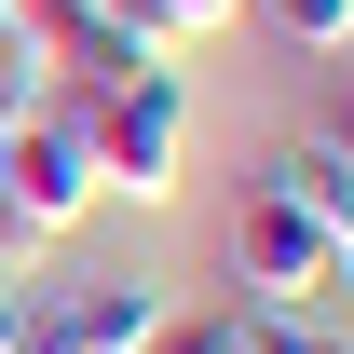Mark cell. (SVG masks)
Returning <instances> with one entry per match:
<instances>
[{
	"label": "cell",
	"mask_w": 354,
	"mask_h": 354,
	"mask_svg": "<svg viewBox=\"0 0 354 354\" xmlns=\"http://www.w3.org/2000/svg\"><path fill=\"white\" fill-rule=\"evenodd\" d=\"M82 218H95V136H82L68 95H41L28 123L0 136V245H14V272L41 245H68Z\"/></svg>",
	"instance_id": "6da1fadb"
},
{
	"label": "cell",
	"mask_w": 354,
	"mask_h": 354,
	"mask_svg": "<svg viewBox=\"0 0 354 354\" xmlns=\"http://www.w3.org/2000/svg\"><path fill=\"white\" fill-rule=\"evenodd\" d=\"M82 136H95V191H123V205L164 218V205H177V164H191V82H177V68H136L123 95L82 109Z\"/></svg>",
	"instance_id": "7a4b0ae2"
},
{
	"label": "cell",
	"mask_w": 354,
	"mask_h": 354,
	"mask_svg": "<svg viewBox=\"0 0 354 354\" xmlns=\"http://www.w3.org/2000/svg\"><path fill=\"white\" fill-rule=\"evenodd\" d=\"M232 286H245L259 313H313L327 286H341V232L313 218V205H286V191L245 177V205H232Z\"/></svg>",
	"instance_id": "3957f363"
},
{
	"label": "cell",
	"mask_w": 354,
	"mask_h": 354,
	"mask_svg": "<svg viewBox=\"0 0 354 354\" xmlns=\"http://www.w3.org/2000/svg\"><path fill=\"white\" fill-rule=\"evenodd\" d=\"M164 272H82L68 300H41V341L55 354H150L164 341Z\"/></svg>",
	"instance_id": "277c9868"
},
{
	"label": "cell",
	"mask_w": 354,
	"mask_h": 354,
	"mask_svg": "<svg viewBox=\"0 0 354 354\" xmlns=\"http://www.w3.org/2000/svg\"><path fill=\"white\" fill-rule=\"evenodd\" d=\"M259 191L313 205V218L354 245V150H341V136H272V150H259Z\"/></svg>",
	"instance_id": "5b68a950"
},
{
	"label": "cell",
	"mask_w": 354,
	"mask_h": 354,
	"mask_svg": "<svg viewBox=\"0 0 354 354\" xmlns=\"http://www.w3.org/2000/svg\"><path fill=\"white\" fill-rule=\"evenodd\" d=\"M245 14H272L300 55H354V0H245Z\"/></svg>",
	"instance_id": "8992f818"
},
{
	"label": "cell",
	"mask_w": 354,
	"mask_h": 354,
	"mask_svg": "<svg viewBox=\"0 0 354 354\" xmlns=\"http://www.w3.org/2000/svg\"><path fill=\"white\" fill-rule=\"evenodd\" d=\"M68 14H95L109 41H136V55H164V68H177V28H164V0H68Z\"/></svg>",
	"instance_id": "52a82bcc"
},
{
	"label": "cell",
	"mask_w": 354,
	"mask_h": 354,
	"mask_svg": "<svg viewBox=\"0 0 354 354\" xmlns=\"http://www.w3.org/2000/svg\"><path fill=\"white\" fill-rule=\"evenodd\" d=\"M41 341V286H28V272H0V354H28Z\"/></svg>",
	"instance_id": "ba28073f"
},
{
	"label": "cell",
	"mask_w": 354,
	"mask_h": 354,
	"mask_svg": "<svg viewBox=\"0 0 354 354\" xmlns=\"http://www.w3.org/2000/svg\"><path fill=\"white\" fill-rule=\"evenodd\" d=\"M232 14H245V0H164V28H177V41H191V28H232Z\"/></svg>",
	"instance_id": "9c48e42d"
},
{
	"label": "cell",
	"mask_w": 354,
	"mask_h": 354,
	"mask_svg": "<svg viewBox=\"0 0 354 354\" xmlns=\"http://www.w3.org/2000/svg\"><path fill=\"white\" fill-rule=\"evenodd\" d=\"M327 136L354 150V55H341V82H327Z\"/></svg>",
	"instance_id": "30bf717a"
},
{
	"label": "cell",
	"mask_w": 354,
	"mask_h": 354,
	"mask_svg": "<svg viewBox=\"0 0 354 354\" xmlns=\"http://www.w3.org/2000/svg\"><path fill=\"white\" fill-rule=\"evenodd\" d=\"M0 272H14V245H0Z\"/></svg>",
	"instance_id": "8fae6325"
}]
</instances>
